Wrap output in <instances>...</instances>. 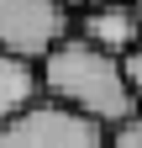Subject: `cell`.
<instances>
[{
	"label": "cell",
	"instance_id": "3957f363",
	"mask_svg": "<svg viewBox=\"0 0 142 148\" xmlns=\"http://www.w3.org/2000/svg\"><path fill=\"white\" fill-rule=\"evenodd\" d=\"M68 37L63 0H0V53L37 64Z\"/></svg>",
	"mask_w": 142,
	"mask_h": 148
},
{
	"label": "cell",
	"instance_id": "ba28073f",
	"mask_svg": "<svg viewBox=\"0 0 142 148\" xmlns=\"http://www.w3.org/2000/svg\"><path fill=\"white\" fill-rule=\"evenodd\" d=\"M105 5H126V0H90L84 11H105Z\"/></svg>",
	"mask_w": 142,
	"mask_h": 148
},
{
	"label": "cell",
	"instance_id": "9c48e42d",
	"mask_svg": "<svg viewBox=\"0 0 142 148\" xmlns=\"http://www.w3.org/2000/svg\"><path fill=\"white\" fill-rule=\"evenodd\" d=\"M84 5H90V0H63V11H84Z\"/></svg>",
	"mask_w": 142,
	"mask_h": 148
},
{
	"label": "cell",
	"instance_id": "8992f818",
	"mask_svg": "<svg viewBox=\"0 0 142 148\" xmlns=\"http://www.w3.org/2000/svg\"><path fill=\"white\" fill-rule=\"evenodd\" d=\"M105 143H111V148H142V106L132 111L126 122H116V127H105Z\"/></svg>",
	"mask_w": 142,
	"mask_h": 148
},
{
	"label": "cell",
	"instance_id": "52a82bcc",
	"mask_svg": "<svg viewBox=\"0 0 142 148\" xmlns=\"http://www.w3.org/2000/svg\"><path fill=\"white\" fill-rule=\"evenodd\" d=\"M121 74H126V85H132V95H137V106H142V42L121 58Z\"/></svg>",
	"mask_w": 142,
	"mask_h": 148
},
{
	"label": "cell",
	"instance_id": "277c9868",
	"mask_svg": "<svg viewBox=\"0 0 142 148\" xmlns=\"http://www.w3.org/2000/svg\"><path fill=\"white\" fill-rule=\"evenodd\" d=\"M79 37L90 48L111 53V58H126V53L142 42V27H137V16H132V0H126V5H105V11H84Z\"/></svg>",
	"mask_w": 142,
	"mask_h": 148
},
{
	"label": "cell",
	"instance_id": "6da1fadb",
	"mask_svg": "<svg viewBox=\"0 0 142 148\" xmlns=\"http://www.w3.org/2000/svg\"><path fill=\"white\" fill-rule=\"evenodd\" d=\"M42 90H47V101L79 111L100 127H116L137 111V95L121 74V58L90 48L84 37H63L42 58Z\"/></svg>",
	"mask_w": 142,
	"mask_h": 148
},
{
	"label": "cell",
	"instance_id": "30bf717a",
	"mask_svg": "<svg viewBox=\"0 0 142 148\" xmlns=\"http://www.w3.org/2000/svg\"><path fill=\"white\" fill-rule=\"evenodd\" d=\"M132 16H137V27H142V0H132Z\"/></svg>",
	"mask_w": 142,
	"mask_h": 148
},
{
	"label": "cell",
	"instance_id": "7a4b0ae2",
	"mask_svg": "<svg viewBox=\"0 0 142 148\" xmlns=\"http://www.w3.org/2000/svg\"><path fill=\"white\" fill-rule=\"evenodd\" d=\"M0 148H111V143H105L100 122L79 116L58 101H37L32 111L0 127Z\"/></svg>",
	"mask_w": 142,
	"mask_h": 148
},
{
	"label": "cell",
	"instance_id": "5b68a950",
	"mask_svg": "<svg viewBox=\"0 0 142 148\" xmlns=\"http://www.w3.org/2000/svg\"><path fill=\"white\" fill-rule=\"evenodd\" d=\"M42 101V69L16 58V53H0V127L11 116H21Z\"/></svg>",
	"mask_w": 142,
	"mask_h": 148
}]
</instances>
